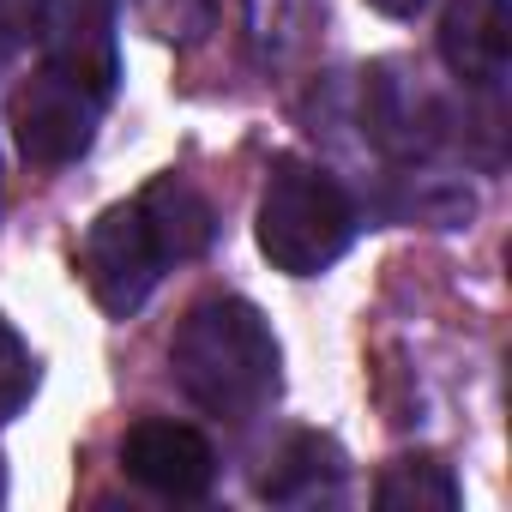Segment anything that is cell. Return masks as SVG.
I'll list each match as a JSON object with an SVG mask.
<instances>
[{"label":"cell","instance_id":"3957f363","mask_svg":"<svg viewBox=\"0 0 512 512\" xmlns=\"http://www.w3.org/2000/svg\"><path fill=\"white\" fill-rule=\"evenodd\" d=\"M163 272H169V260L157 253V235H151V223H145V211L133 199L109 205L79 241V278H85L91 302L103 314H115V320L139 314Z\"/></svg>","mask_w":512,"mask_h":512},{"label":"cell","instance_id":"4fadbf2b","mask_svg":"<svg viewBox=\"0 0 512 512\" xmlns=\"http://www.w3.org/2000/svg\"><path fill=\"white\" fill-rule=\"evenodd\" d=\"M0 494H7V476H0Z\"/></svg>","mask_w":512,"mask_h":512},{"label":"cell","instance_id":"30bf717a","mask_svg":"<svg viewBox=\"0 0 512 512\" xmlns=\"http://www.w3.org/2000/svg\"><path fill=\"white\" fill-rule=\"evenodd\" d=\"M380 512H458V476L440 458H398L374 482Z\"/></svg>","mask_w":512,"mask_h":512},{"label":"cell","instance_id":"6da1fadb","mask_svg":"<svg viewBox=\"0 0 512 512\" xmlns=\"http://www.w3.org/2000/svg\"><path fill=\"white\" fill-rule=\"evenodd\" d=\"M175 386L217 422H247L278 398V338L266 314L241 296H211L187 308L169 344Z\"/></svg>","mask_w":512,"mask_h":512},{"label":"cell","instance_id":"5b68a950","mask_svg":"<svg viewBox=\"0 0 512 512\" xmlns=\"http://www.w3.org/2000/svg\"><path fill=\"white\" fill-rule=\"evenodd\" d=\"M37 49H43V67L109 97L121 79L115 0H37Z\"/></svg>","mask_w":512,"mask_h":512},{"label":"cell","instance_id":"7a4b0ae2","mask_svg":"<svg viewBox=\"0 0 512 512\" xmlns=\"http://www.w3.org/2000/svg\"><path fill=\"white\" fill-rule=\"evenodd\" d=\"M356 241L350 193L308 157H278L260 193V253L290 278H320Z\"/></svg>","mask_w":512,"mask_h":512},{"label":"cell","instance_id":"8992f818","mask_svg":"<svg viewBox=\"0 0 512 512\" xmlns=\"http://www.w3.org/2000/svg\"><path fill=\"white\" fill-rule=\"evenodd\" d=\"M121 464L139 488L163 494V500H199L217 482V452L199 428L187 422H133L121 440Z\"/></svg>","mask_w":512,"mask_h":512},{"label":"cell","instance_id":"277c9868","mask_svg":"<svg viewBox=\"0 0 512 512\" xmlns=\"http://www.w3.org/2000/svg\"><path fill=\"white\" fill-rule=\"evenodd\" d=\"M7 115H13V139H19V151H25L31 163H43V169H61V163H73V157L91 151V139H97V115H103V97L85 91L79 79L43 67V73H31V79L13 91Z\"/></svg>","mask_w":512,"mask_h":512},{"label":"cell","instance_id":"ba28073f","mask_svg":"<svg viewBox=\"0 0 512 512\" xmlns=\"http://www.w3.org/2000/svg\"><path fill=\"white\" fill-rule=\"evenodd\" d=\"M133 205L145 211V223H151V235H157V253H163L169 266L199 260V253L211 247V235H217V211H211L205 193H199L193 181H181V175H157Z\"/></svg>","mask_w":512,"mask_h":512},{"label":"cell","instance_id":"8fae6325","mask_svg":"<svg viewBox=\"0 0 512 512\" xmlns=\"http://www.w3.org/2000/svg\"><path fill=\"white\" fill-rule=\"evenodd\" d=\"M31 386H37V362H31V350H25V338L0 320V422L25 410Z\"/></svg>","mask_w":512,"mask_h":512},{"label":"cell","instance_id":"52a82bcc","mask_svg":"<svg viewBox=\"0 0 512 512\" xmlns=\"http://www.w3.org/2000/svg\"><path fill=\"white\" fill-rule=\"evenodd\" d=\"M440 61L464 91H494L512 61V7L506 0H446Z\"/></svg>","mask_w":512,"mask_h":512},{"label":"cell","instance_id":"7c38bea8","mask_svg":"<svg viewBox=\"0 0 512 512\" xmlns=\"http://www.w3.org/2000/svg\"><path fill=\"white\" fill-rule=\"evenodd\" d=\"M368 7H380L386 19H410V13L422 7V0H368Z\"/></svg>","mask_w":512,"mask_h":512},{"label":"cell","instance_id":"9c48e42d","mask_svg":"<svg viewBox=\"0 0 512 512\" xmlns=\"http://www.w3.org/2000/svg\"><path fill=\"white\" fill-rule=\"evenodd\" d=\"M338 488H344V452H338V440H326V434H296V440L284 446L278 470L260 482V494L278 500V506L338 500Z\"/></svg>","mask_w":512,"mask_h":512}]
</instances>
